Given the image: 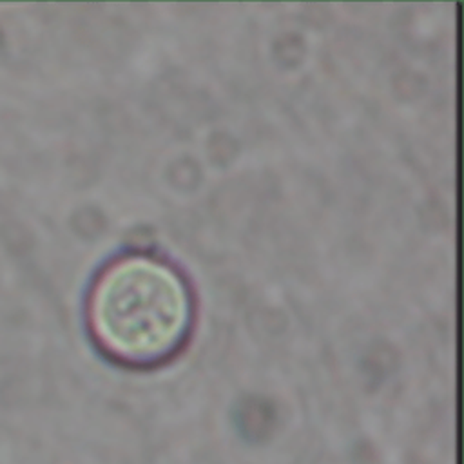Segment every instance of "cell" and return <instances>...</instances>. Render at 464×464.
<instances>
[{
	"instance_id": "6da1fadb",
	"label": "cell",
	"mask_w": 464,
	"mask_h": 464,
	"mask_svg": "<svg viewBox=\"0 0 464 464\" xmlns=\"http://www.w3.org/2000/svg\"><path fill=\"white\" fill-rule=\"evenodd\" d=\"M96 343L112 359L147 366L170 357L192 321L190 292L167 263L132 254L114 261L96 281L89 303Z\"/></svg>"
}]
</instances>
